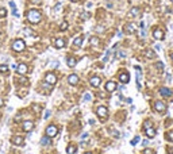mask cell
Returning a JSON list of instances; mask_svg holds the SVG:
<instances>
[{"instance_id": "40", "label": "cell", "mask_w": 173, "mask_h": 154, "mask_svg": "<svg viewBox=\"0 0 173 154\" xmlns=\"http://www.w3.org/2000/svg\"><path fill=\"white\" fill-rule=\"evenodd\" d=\"M20 82H24V84H26V82H27V80L24 79V77H22V79H20Z\"/></svg>"}, {"instance_id": "24", "label": "cell", "mask_w": 173, "mask_h": 154, "mask_svg": "<svg viewBox=\"0 0 173 154\" xmlns=\"http://www.w3.org/2000/svg\"><path fill=\"white\" fill-rule=\"evenodd\" d=\"M66 153H68V154H74V153H76V149H74V146H73V145L68 146V149H66Z\"/></svg>"}, {"instance_id": "29", "label": "cell", "mask_w": 173, "mask_h": 154, "mask_svg": "<svg viewBox=\"0 0 173 154\" xmlns=\"http://www.w3.org/2000/svg\"><path fill=\"white\" fill-rule=\"evenodd\" d=\"M138 142H139V137H135L134 139L131 141V145H132V146H135V145H137Z\"/></svg>"}, {"instance_id": "35", "label": "cell", "mask_w": 173, "mask_h": 154, "mask_svg": "<svg viewBox=\"0 0 173 154\" xmlns=\"http://www.w3.org/2000/svg\"><path fill=\"white\" fill-rule=\"evenodd\" d=\"M60 8H61V3H58L56 7H54V11H60Z\"/></svg>"}, {"instance_id": "6", "label": "cell", "mask_w": 173, "mask_h": 154, "mask_svg": "<svg viewBox=\"0 0 173 154\" xmlns=\"http://www.w3.org/2000/svg\"><path fill=\"white\" fill-rule=\"evenodd\" d=\"M154 108H155V111H158V112H164V111L166 110V105H165V103H162V102H155Z\"/></svg>"}, {"instance_id": "33", "label": "cell", "mask_w": 173, "mask_h": 154, "mask_svg": "<svg viewBox=\"0 0 173 154\" xmlns=\"http://www.w3.org/2000/svg\"><path fill=\"white\" fill-rule=\"evenodd\" d=\"M157 66H158V69H160V70L164 69V64H162V62H157Z\"/></svg>"}, {"instance_id": "30", "label": "cell", "mask_w": 173, "mask_h": 154, "mask_svg": "<svg viewBox=\"0 0 173 154\" xmlns=\"http://www.w3.org/2000/svg\"><path fill=\"white\" fill-rule=\"evenodd\" d=\"M60 29H61L62 31H64V30H66V29H68V23H66V22H64V23H61V26H60Z\"/></svg>"}, {"instance_id": "34", "label": "cell", "mask_w": 173, "mask_h": 154, "mask_svg": "<svg viewBox=\"0 0 173 154\" xmlns=\"http://www.w3.org/2000/svg\"><path fill=\"white\" fill-rule=\"evenodd\" d=\"M145 154H154V151L150 150V149H146V150H145Z\"/></svg>"}, {"instance_id": "42", "label": "cell", "mask_w": 173, "mask_h": 154, "mask_svg": "<svg viewBox=\"0 0 173 154\" xmlns=\"http://www.w3.org/2000/svg\"><path fill=\"white\" fill-rule=\"evenodd\" d=\"M1 104H3V102H1V100H0V105H1Z\"/></svg>"}, {"instance_id": "7", "label": "cell", "mask_w": 173, "mask_h": 154, "mask_svg": "<svg viewBox=\"0 0 173 154\" xmlns=\"http://www.w3.org/2000/svg\"><path fill=\"white\" fill-rule=\"evenodd\" d=\"M153 37L155 38V39H158V41H161V39H164V31L160 29H155L154 31H153Z\"/></svg>"}, {"instance_id": "27", "label": "cell", "mask_w": 173, "mask_h": 154, "mask_svg": "<svg viewBox=\"0 0 173 154\" xmlns=\"http://www.w3.org/2000/svg\"><path fill=\"white\" fill-rule=\"evenodd\" d=\"M0 72H1V73L8 72V66H7V65H0Z\"/></svg>"}, {"instance_id": "43", "label": "cell", "mask_w": 173, "mask_h": 154, "mask_svg": "<svg viewBox=\"0 0 173 154\" xmlns=\"http://www.w3.org/2000/svg\"><path fill=\"white\" fill-rule=\"evenodd\" d=\"M85 154H92V153H89V151H88V153H85Z\"/></svg>"}, {"instance_id": "14", "label": "cell", "mask_w": 173, "mask_h": 154, "mask_svg": "<svg viewBox=\"0 0 173 154\" xmlns=\"http://www.w3.org/2000/svg\"><path fill=\"white\" fill-rule=\"evenodd\" d=\"M124 31L129 32V34H132V32L135 31V24H134V23H129V24H126V27H124Z\"/></svg>"}, {"instance_id": "1", "label": "cell", "mask_w": 173, "mask_h": 154, "mask_svg": "<svg viewBox=\"0 0 173 154\" xmlns=\"http://www.w3.org/2000/svg\"><path fill=\"white\" fill-rule=\"evenodd\" d=\"M27 19H29L30 23L37 24V23H39V22H41L42 15H41V12H39L38 10H30V11L27 12Z\"/></svg>"}, {"instance_id": "11", "label": "cell", "mask_w": 173, "mask_h": 154, "mask_svg": "<svg viewBox=\"0 0 173 154\" xmlns=\"http://www.w3.org/2000/svg\"><path fill=\"white\" fill-rule=\"evenodd\" d=\"M16 70H18L19 74H26V72H27V65H26V64L18 65V66H16Z\"/></svg>"}, {"instance_id": "3", "label": "cell", "mask_w": 173, "mask_h": 154, "mask_svg": "<svg viewBox=\"0 0 173 154\" xmlns=\"http://www.w3.org/2000/svg\"><path fill=\"white\" fill-rule=\"evenodd\" d=\"M57 134H58V128H57L54 124H50L49 127L46 128V135H47L49 138H53V137H56Z\"/></svg>"}, {"instance_id": "12", "label": "cell", "mask_w": 173, "mask_h": 154, "mask_svg": "<svg viewBox=\"0 0 173 154\" xmlns=\"http://www.w3.org/2000/svg\"><path fill=\"white\" fill-rule=\"evenodd\" d=\"M119 80L123 82V84L129 82V81H130V76H129V73H120V74H119Z\"/></svg>"}, {"instance_id": "23", "label": "cell", "mask_w": 173, "mask_h": 154, "mask_svg": "<svg viewBox=\"0 0 173 154\" xmlns=\"http://www.w3.org/2000/svg\"><path fill=\"white\" fill-rule=\"evenodd\" d=\"M68 65L71 68H73L74 65H76V60H74L73 57H69V58H68Z\"/></svg>"}, {"instance_id": "10", "label": "cell", "mask_w": 173, "mask_h": 154, "mask_svg": "<svg viewBox=\"0 0 173 154\" xmlns=\"http://www.w3.org/2000/svg\"><path fill=\"white\" fill-rule=\"evenodd\" d=\"M115 89H116V84H115L114 81H108L106 84V91L107 92H114Z\"/></svg>"}, {"instance_id": "26", "label": "cell", "mask_w": 173, "mask_h": 154, "mask_svg": "<svg viewBox=\"0 0 173 154\" xmlns=\"http://www.w3.org/2000/svg\"><path fill=\"white\" fill-rule=\"evenodd\" d=\"M91 99H92V96H91V93H89V92H87L84 95V97H82V100H84V102H89Z\"/></svg>"}, {"instance_id": "18", "label": "cell", "mask_w": 173, "mask_h": 154, "mask_svg": "<svg viewBox=\"0 0 173 154\" xmlns=\"http://www.w3.org/2000/svg\"><path fill=\"white\" fill-rule=\"evenodd\" d=\"M12 143H14V145H16V146L23 145V138H22V137H15V138H12Z\"/></svg>"}, {"instance_id": "2", "label": "cell", "mask_w": 173, "mask_h": 154, "mask_svg": "<svg viewBox=\"0 0 173 154\" xmlns=\"http://www.w3.org/2000/svg\"><path fill=\"white\" fill-rule=\"evenodd\" d=\"M24 47H26V43L22 39H16L12 43V50H15V51H22V50H24Z\"/></svg>"}, {"instance_id": "22", "label": "cell", "mask_w": 173, "mask_h": 154, "mask_svg": "<svg viewBox=\"0 0 173 154\" xmlns=\"http://www.w3.org/2000/svg\"><path fill=\"white\" fill-rule=\"evenodd\" d=\"M145 54H146L147 58H154V57H155V53L153 51V50H146V53H145Z\"/></svg>"}, {"instance_id": "20", "label": "cell", "mask_w": 173, "mask_h": 154, "mask_svg": "<svg viewBox=\"0 0 173 154\" xmlns=\"http://www.w3.org/2000/svg\"><path fill=\"white\" fill-rule=\"evenodd\" d=\"M138 15H139V8L134 7V8H131V11H130L129 16H138Z\"/></svg>"}, {"instance_id": "4", "label": "cell", "mask_w": 173, "mask_h": 154, "mask_svg": "<svg viewBox=\"0 0 173 154\" xmlns=\"http://www.w3.org/2000/svg\"><path fill=\"white\" fill-rule=\"evenodd\" d=\"M96 112H97V116L99 118H102V119H104V118L107 116V113H108V111H107V108L106 107H97V110H96Z\"/></svg>"}, {"instance_id": "21", "label": "cell", "mask_w": 173, "mask_h": 154, "mask_svg": "<svg viewBox=\"0 0 173 154\" xmlns=\"http://www.w3.org/2000/svg\"><path fill=\"white\" fill-rule=\"evenodd\" d=\"M89 42H91V45H92V46H97L100 41H99V38H97V37H91Z\"/></svg>"}, {"instance_id": "31", "label": "cell", "mask_w": 173, "mask_h": 154, "mask_svg": "<svg viewBox=\"0 0 173 154\" xmlns=\"http://www.w3.org/2000/svg\"><path fill=\"white\" fill-rule=\"evenodd\" d=\"M6 15H7V11H6V10H4V8H0V16L4 18Z\"/></svg>"}, {"instance_id": "25", "label": "cell", "mask_w": 173, "mask_h": 154, "mask_svg": "<svg viewBox=\"0 0 173 154\" xmlns=\"http://www.w3.org/2000/svg\"><path fill=\"white\" fill-rule=\"evenodd\" d=\"M49 143H50V139H49V137H47V135H46L45 138H42V139H41V145L46 146V145H49Z\"/></svg>"}, {"instance_id": "9", "label": "cell", "mask_w": 173, "mask_h": 154, "mask_svg": "<svg viewBox=\"0 0 173 154\" xmlns=\"http://www.w3.org/2000/svg\"><path fill=\"white\" fill-rule=\"evenodd\" d=\"M145 131H146V135H147V138H154V137H155V130L152 127V126L146 127V128H145Z\"/></svg>"}, {"instance_id": "16", "label": "cell", "mask_w": 173, "mask_h": 154, "mask_svg": "<svg viewBox=\"0 0 173 154\" xmlns=\"http://www.w3.org/2000/svg\"><path fill=\"white\" fill-rule=\"evenodd\" d=\"M160 93H161L162 96H165V97H169V96H172V91L168 89V88H161V89H160Z\"/></svg>"}, {"instance_id": "15", "label": "cell", "mask_w": 173, "mask_h": 154, "mask_svg": "<svg viewBox=\"0 0 173 154\" xmlns=\"http://www.w3.org/2000/svg\"><path fill=\"white\" fill-rule=\"evenodd\" d=\"M68 81H69V84H71V85H76L77 81H79V77H77L76 74H71V76H69V79H68Z\"/></svg>"}, {"instance_id": "37", "label": "cell", "mask_w": 173, "mask_h": 154, "mask_svg": "<svg viewBox=\"0 0 173 154\" xmlns=\"http://www.w3.org/2000/svg\"><path fill=\"white\" fill-rule=\"evenodd\" d=\"M10 7H11V8H16V7H15V3H14V1H10Z\"/></svg>"}, {"instance_id": "39", "label": "cell", "mask_w": 173, "mask_h": 154, "mask_svg": "<svg viewBox=\"0 0 173 154\" xmlns=\"http://www.w3.org/2000/svg\"><path fill=\"white\" fill-rule=\"evenodd\" d=\"M85 18H88V14H85V12H84V14L81 15V19H85Z\"/></svg>"}, {"instance_id": "38", "label": "cell", "mask_w": 173, "mask_h": 154, "mask_svg": "<svg viewBox=\"0 0 173 154\" xmlns=\"http://www.w3.org/2000/svg\"><path fill=\"white\" fill-rule=\"evenodd\" d=\"M31 3H34V4H39V3H41V0H31Z\"/></svg>"}, {"instance_id": "32", "label": "cell", "mask_w": 173, "mask_h": 154, "mask_svg": "<svg viewBox=\"0 0 173 154\" xmlns=\"http://www.w3.org/2000/svg\"><path fill=\"white\" fill-rule=\"evenodd\" d=\"M24 34H26L27 37H30V35H32V32H31V30H30V29H24Z\"/></svg>"}, {"instance_id": "13", "label": "cell", "mask_w": 173, "mask_h": 154, "mask_svg": "<svg viewBox=\"0 0 173 154\" xmlns=\"http://www.w3.org/2000/svg\"><path fill=\"white\" fill-rule=\"evenodd\" d=\"M89 82H91L92 87H99V85H100V77H97V76H93V77H91Z\"/></svg>"}, {"instance_id": "36", "label": "cell", "mask_w": 173, "mask_h": 154, "mask_svg": "<svg viewBox=\"0 0 173 154\" xmlns=\"http://www.w3.org/2000/svg\"><path fill=\"white\" fill-rule=\"evenodd\" d=\"M49 115H50V111H46V112H45V119H47Z\"/></svg>"}, {"instance_id": "44", "label": "cell", "mask_w": 173, "mask_h": 154, "mask_svg": "<svg viewBox=\"0 0 173 154\" xmlns=\"http://www.w3.org/2000/svg\"><path fill=\"white\" fill-rule=\"evenodd\" d=\"M72 1H79V0H72Z\"/></svg>"}, {"instance_id": "41", "label": "cell", "mask_w": 173, "mask_h": 154, "mask_svg": "<svg viewBox=\"0 0 173 154\" xmlns=\"http://www.w3.org/2000/svg\"><path fill=\"white\" fill-rule=\"evenodd\" d=\"M170 58H172V61H173V53H172V54H170Z\"/></svg>"}, {"instance_id": "19", "label": "cell", "mask_w": 173, "mask_h": 154, "mask_svg": "<svg viewBox=\"0 0 173 154\" xmlns=\"http://www.w3.org/2000/svg\"><path fill=\"white\" fill-rule=\"evenodd\" d=\"M81 43H82V37H77V38H74V39H73V45H74V46L80 47V46H81Z\"/></svg>"}, {"instance_id": "17", "label": "cell", "mask_w": 173, "mask_h": 154, "mask_svg": "<svg viewBox=\"0 0 173 154\" xmlns=\"http://www.w3.org/2000/svg\"><path fill=\"white\" fill-rule=\"evenodd\" d=\"M54 45H56L57 49H62V47L65 46V41H64V39H61V38H58V39H56V43H54Z\"/></svg>"}, {"instance_id": "8", "label": "cell", "mask_w": 173, "mask_h": 154, "mask_svg": "<svg viewBox=\"0 0 173 154\" xmlns=\"http://www.w3.org/2000/svg\"><path fill=\"white\" fill-rule=\"evenodd\" d=\"M22 128H23L24 131H31L32 128H34V124H32V122H30V120H26V122H23V124H22Z\"/></svg>"}, {"instance_id": "28", "label": "cell", "mask_w": 173, "mask_h": 154, "mask_svg": "<svg viewBox=\"0 0 173 154\" xmlns=\"http://www.w3.org/2000/svg\"><path fill=\"white\" fill-rule=\"evenodd\" d=\"M166 138H168V141L173 142V131H169V133L166 134Z\"/></svg>"}, {"instance_id": "5", "label": "cell", "mask_w": 173, "mask_h": 154, "mask_svg": "<svg viewBox=\"0 0 173 154\" xmlns=\"http://www.w3.org/2000/svg\"><path fill=\"white\" fill-rule=\"evenodd\" d=\"M45 81H46L47 84H56V81H57L56 74H53V73H47V74L45 76Z\"/></svg>"}]
</instances>
